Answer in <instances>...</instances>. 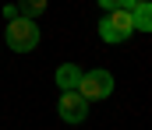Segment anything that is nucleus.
Instances as JSON below:
<instances>
[{"mask_svg":"<svg viewBox=\"0 0 152 130\" xmlns=\"http://www.w3.org/2000/svg\"><path fill=\"white\" fill-rule=\"evenodd\" d=\"M4 39H7V49L11 53H32L39 46V25L36 18H25V14H18V18H11L7 21V32H4Z\"/></svg>","mask_w":152,"mask_h":130,"instance_id":"nucleus-1","label":"nucleus"},{"mask_svg":"<svg viewBox=\"0 0 152 130\" xmlns=\"http://www.w3.org/2000/svg\"><path fill=\"white\" fill-rule=\"evenodd\" d=\"M134 35V21H131V11H124V7H113V11H106L103 14V21H99V39L110 46H120L127 42Z\"/></svg>","mask_w":152,"mask_h":130,"instance_id":"nucleus-2","label":"nucleus"},{"mask_svg":"<svg viewBox=\"0 0 152 130\" xmlns=\"http://www.w3.org/2000/svg\"><path fill=\"white\" fill-rule=\"evenodd\" d=\"M113 74L110 70H103V67H96V70H81V81H78V95L85 98V102H103V98H110L113 95Z\"/></svg>","mask_w":152,"mask_h":130,"instance_id":"nucleus-3","label":"nucleus"},{"mask_svg":"<svg viewBox=\"0 0 152 130\" xmlns=\"http://www.w3.org/2000/svg\"><path fill=\"white\" fill-rule=\"evenodd\" d=\"M57 116H60L64 123L78 127V123H85V116H88V102H85L78 91H64V95L57 98Z\"/></svg>","mask_w":152,"mask_h":130,"instance_id":"nucleus-4","label":"nucleus"},{"mask_svg":"<svg viewBox=\"0 0 152 130\" xmlns=\"http://www.w3.org/2000/svg\"><path fill=\"white\" fill-rule=\"evenodd\" d=\"M53 81H57V88H60V91H75L78 81H81V67H78V63H60Z\"/></svg>","mask_w":152,"mask_h":130,"instance_id":"nucleus-5","label":"nucleus"},{"mask_svg":"<svg viewBox=\"0 0 152 130\" xmlns=\"http://www.w3.org/2000/svg\"><path fill=\"white\" fill-rule=\"evenodd\" d=\"M131 21H134V32H152V4L149 0H134Z\"/></svg>","mask_w":152,"mask_h":130,"instance_id":"nucleus-6","label":"nucleus"},{"mask_svg":"<svg viewBox=\"0 0 152 130\" xmlns=\"http://www.w3.org/2000/svg\"><path fill=\"white\" fill-rule=\"evenodd\" d=\"M46 7H50V0H18V11H21L25 18H39V14H46Z\"/></svg>","mask_w":152,"mask_h":130,"instance_id":"nucleus-7","label":"nucleus"},{"mask_svg":"<svg viewBox=\"0 0 152 130\" xmlns=\"http://www.w3.org/2000/svg\"><path fill=\"white\" fill-rule=\"evenodd\" d=\"M18 14H21V11H18V4H7V7H4V18H7V21H11V18H18Z\"/></svg>","mask_w":152,"mask_h":130,"instance_id":"nucleus-8","label":"nucleus"},{"mask_svg":"<svg viewBox=\"0 0 152 130\" xmlns=\"http://www.w3.org/2000/svg\"><path fill=\"white\" fill-rule=\"evenodd\" d=\"M96 4H99L103 11H113V7H120V0H96Z\"/></svg>","mask_w":152,"mask_h":130,"instance_id":"nucleus-9","label":"nucleus"}]
</instances>
